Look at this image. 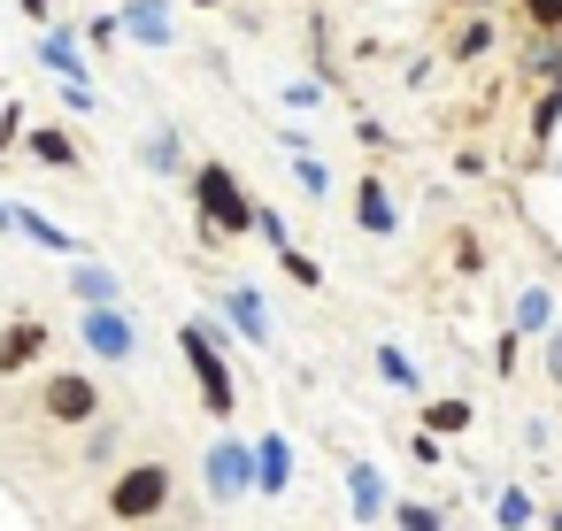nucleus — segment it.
<instances>
[{
  "mask_svg": "<svg viewBox=\"0 0 562 531\" xmlns=\"http://www.w3.org/2000/svg\"><path fill=\"white\" fill-rule=\"evenodd\" d=\"M178 347H186V362H193V385H201L209 416H232L239 385H232V370H224V347L209 339V324H186V331H178Z\"/></svg>",
  "mask_w": 562,
  "mask_h": 531,
  "instance_id": "nucleus-1",
  "label": "nucleus"
},
{
  "mask_svg": "<svg viewBox=\"0 0 562 531\" xmlns=\"http://www.w3.org/2000/svg\"><path fill=\"white\" fill-rule=\"evenodd\" d=\"M170 508V470L162 462H132L116 485H109V516L116 523H147V516H162Z\"/></svg>",
  "mask_w": 562,
  "mask_h": 531,
  "instance_id": "nucleus-2",
  "label": "nucleus"
},
{
  "mask_svg": "<svg viewBox=\"0 0 562 531\" xmlns=\"http://www.w3.org/2000/svg\"><path fill=\"white\" fill-rule=\"evenodd\" d=\"M193 201H201V216H209L224 239L255 224V208H247V193H239V178H232L224 162H201V170H193Z\"/></svg>",
  "mask_w": 562,
  "mask_h": 531,
  "instance_id": "nucleus-3",
  "label": "nucleus"
},
{
  "mask_svg": "<svg viewBox=\"0 0 562 531\" xmlns=\"http://www.w3.org/2000/svg\"><path fill=\"white\" fill-rule=\"evenodd\" d=\"M78 331H86V347H93L101 362H132V354H139V331H132L124 308H78Z\"/></svg>",
  "mask_w": 562,
  "mask_h": 531,
  "instance_id": "nucleus-4",
  "label": "nucleus"
},
{
  "mask_svg": "<svg viewBox=\"0 0 562 531\" xmlns=\"http://www.w3.org/2000/svg\"><path fill=\"white\" fill-rule=\"evenodd\" d=\"M201 477H209L216 500H247V493H255V454H247L239 439H216L209 462H201Z\"/></svg>",
  "mask_w": 562,
  "mask_h": 531,
  "instance_id": "nucleus-5",
  "label": "nucleus"
},
{
  "mask_svg": "<svg viewBox=\"0 0 562 531\" xmlns=\"http://www.w3.org/2000/svg\"><path fill=\"white\" fill-rule=\"evenodd\" d=\"M47 416H55V423H93V416H101V393H93V377H78V370H55V377H47Z\"/></svg>",
  "mask_w": 562,
  "mask_h": 531,
  "instance_id": "nucleus-6",
  "label": "nucleus"
},
{
  "mask_svg": "<svg viewBox=\"0 0 562 531\" xmlns=\"http://www.w3.org/2000/svg\"><path fill=\"white\" fill-rule=\"evenodd\" d=\"M355 224H362L370 239H393V231H401V208H393L385 178H362V185H355Z\"/></svg>",
  "mask_w": 562,
  "mask_h": 531,
  "instance_id": "nucleus-7",
  "label": "nucleus"
},
{
  "mask_svg": "<svg viewBox=\"0 0 562 531\" xmlns=\"http://www.w3.org/2000/svg\"><path fill=\"white\" fill-rule=\"evenodd\" d=\"M247 454H255V493H285V485H293V447H285V431H262Z\"/></svg>",
  "mask_w": 562,
  "mask_h": 531,
  "instance_id": "nucleus-8",
  "label": "nucleus"
},
{
  "mask_svg": "<svg viewBox=\"0 0 562 531\" xmlns=\"http://www.w3.org/2000/svg\"><path fill=\"white\" fill-rule=\"evenodd\" d=\"M9 224H16L32 247H47V255H70V262H78V247H86V239H70V231H63L55 216H40V208H9Z\"/></svg>",
  "mask_w": 562,
  "mask_h": 531,
  "instance_id": "nucleus-9",
  "label": "nucleus"
},
{
  "mask_svg": "<svg viewBox=\"0 0 562 531\" xmlns=\"http://www.w3.org/2000/svg\"><path fill=\"white\" fill-rule=\"evenodd\" d=\"M40 354H47V324H9V331H0V377H16Z\"/></svg>",
  "mask_w": 562,
  "mask_h": 531,
  "instance_id": "nucleus-10",
  "label": "nucleus"
},
{
  "mask_svg": "<svg viewBox=\"0 0 562 531\" xmlns=\"http://www.w3.org/2000/svg\"><path fill=\"white\" fill-rule=\"evenodd\" d=\"M116 32L147 39V47H170V9H162V0H124V16H116Z\"/></svg>",
  "mask_w": 562,
  "mask_h": 531,
  "instance_id": "nucleus-11",
  "label": "nucleus"
},
{
  "mask_svg": "<svg viewBox=\"0 0 562 531\" xmlns=\"http://www.w3.org/2000/svg\"><path fill=\"white\" fill-rule=\"evenodd\" d=\"M70 293H78L86 308H124V285H116V270H101V262H78V270H70Z\"/></svg>",
  "mask_w": 562,
  "mask_h": 531,
  "instance_id": "nucleus-12",
  "label": "nucleus"
},
{
  "mask_svg": "<svg viewBox=\"0 0 562 531\" xmlns=\"http://www.w3.org/2000/svg\"><path fill=\"white\" fill-rule=\"evenodd\" d=\"M347 493H355V516H362V523L385 516V470H378V462H347Z\"/></svg>",
  "mask_w": 562,
  "mask_h": 531,
  "instance_id": "nucleus-13",
  "label": "nucleus"
},
{
  "mask_svg": "<svg viewBox=\"0 0 562 531\" xmlns=\"http://www.w3.org/2000/svg\"><path fill=\"white\" fill-rule=\"evenodd\" d=\"M40 63H47V70H55L63 86H86V63H78V32H63V24H55V32L40 39Z\"/></svg>",
  "mask_w": 562,
  "mask_h": 531,
  "instance_id": "nucleus-14",
  "label": "nucleus"
},
{
  "mask_svg": "<svg viewBox=\"0 0 562 531\" xmlns=\"http://www.w3.org/2000/svg\"><path fill=\"white\" fill-rule=\"evenodd\" d=\"M224 308H232V324H239V331H247L255 347H270V316H262V293H255V285H239V293H232Z\"/></svg>",
  "mask_w": 562,
  "mask_h": 531,
  "instance_id": "nucleus-15",
  "label": "nucleus"
},
{
  "mask_svg": "<svg viewBox=\"0 0 562 531\" xmlns=\"http://www.w3.org/2000/svg\"><path fill=\"white\" fill-rule=\"evenodd\" d=\"M24 147H32L40 162H55V170H70V162H78V147H70V132H47V124H40V132H24Z\"/></svg>",
  "mask_w": 562,
  "mask_h": 531,
  "instance_id": "nucleus-16",
  "label": "nucleus"
},
{
  "mask_svg": "<svg viewBox=\"0 0 562 531\" xmlns=\"http://www.w3.org/2000/svg\"><path fill=\"white\" fill-rule=\"evenodd\" d=\"M378 377H385V385H401V393H416V385H424V370H416L401 347H378Z\"/></svg>",
  "mask_w": 562,
  "mask_h": 531,
  "instance_id": "nucleus-17",
  "label": "nucleus"
},
{
  "mask_svg": "<svg viewBox=\"0 0 562 531\" xmlns=\"http://www.w3.org/2000/svg\"><path fill=\"white\" fill-rule=\"evenodd\" d=\"M547 324H554V293H539V285H531V293L516 301V331H547Z\"/></svg>",
  "mask_w": 562,
  "mask_h": 531,
  "instance_id": "nucleus-18",
  "label": "nucleus"
},
{
  "mask_svg": "<svg viewBox=\"0 0 562 531\" xmlns=\"http://www.w3.org/2000/svg\"><path fill=\"white\" fill-rule=\"evenodd\" d=\"M293 178H301V193H308V201H324V193H331V170H324L316 155H301V162H293Z\"/></svg>",
  "mask_w": 562,
  "mask_h": 531,
  "instance_id": "nucleus-19",
  "label": "nucleus"
},
{
  "mask_svg": "<svg viewBox=\"0 0 562 531\" xmlns=\"http://www.w3.org/2000/svg\"><path fill=\"white\" fill-rule=\"evenodd\" d=\"M424 423H431V431H462V423H470V400H431Z\"/></svg>",
  "mask_w": 562,
  "mask_h": 531,
  "instance_id": "nucleus-20",
  "label": "nucleus"
},
{
  "mask_svg": "<svg viewBox=\"0 0 562 531\" xmlns=\"http://www.w3.org/2000/svg\"><path fill=\"white\" fill-rule=\"evenodd\" d=\"M493 516H501V531H524V523H531V500H524V493H501Z\"/></svg>",
  "mask_w": 562,
  "mask_h": 531,
  "instance_id": "nucleus-21",
  "label": "nucleus"
},
{
  "mask_svg": "<svg viewBox=\"0 0 562 531\" xmlns=\"http://www.w3.org/2000/svg\"><path fill=\"white\" fill-rule=\"evenodd\" d=\"M278 262H285V278H301V285H324V270H316L308 255H293V247H278Z\"/></svg>",
  "mask_w": 562,
  "mask_h": 531,
  "instance_id": "nucleus-22",
  "label": "nucleus"
},
{
  "mask_svg": "<svg viewBox=\"0 0 562 531\" xmlns=\"http://www.w3.org/2000/svg\"><path fill=\"white\" fill-rule=\"evenodd\" d=\"M524 16H531L539 32H562V0H524Z\"/></svg>",
  "mask_w": 562,
  "mask_h": 531,
  "instance_id": "nucleus-23",
  "label": "nucleus"
},
{
  "mask_svg": "<svg viewBox=\"0 0 562 531\" xmlns=\"http://www.w3.org/2000/svg\"><path fill=\"white\" fill-rule=\"evenodd\" d=\"M147 162H155V170H170V162H178V139H170V132H155V139H147Z\"/></svg>",
  "mask_w": 562,
  "mask_h": 531,
  "instance_id": "nucleus-24",
  "label": "nucleus"
},
{
  "mask_svg": "<svg viewBox=\"0 0 562 531\" xmlns=\"http://www.w3.org/2000/svg\"><path fill=\"white\" fill-rule=\"evenodd\" d=\"M554 116H562V93H547V101H539V116H531V132L547 139V132H554Z\"/></svg>",
  "mask_w": 562,
  "mask_h": 531,
  "instance_id": "nucleus-25",
  "label": "nucleus"
},
{
  "mask_svg": "<svg viewBox=\"0 0 562 531\" xmlns=\"http://www.w3.org/2000/svg\"><path fill=\"white\" fill-rule=\"evenodd\" d=\"M393 516H401V531H439V516H431V508H393Z\"/></svg>",
  "mask_w": 562,
  "mask_h": 531,
  "instance_id": "nucleus-26",
  "label": "nucleus"
},
{
  "mask_svg": "<svg viewBox=\"0 0 562 531\" xmlns=\"http://www.w3.org/2000/svg\"><path fill=\"white\" fill-rule=\"evenodd\" d=\"M531 70H539V78H554V93H562V47H547V55H539Z\"/></svg>",
  "mask_w": 562,
  "mask_h": 531,
  "instance_id": "nucleus-27",
  "label": "nucleus"
},
{
  "mask_svg": "<svg viewBox=\"0 0 562 531\" xmlns=\"http://www.w3.org/2000/svg\"><path fill=\"white\" fill-rule=\"evenodd\" d=\"M24 16H32V24H47V16H55V0H24Z\"/></svg>",
  "mask_w": 562,
  "mask_h": 531,
  "instance_id": "nucleus-28",
  "label": "nucleus"
},
{
  "mask_svg": "<svg viewBox=\"0 0 562 531\" xmlns=\"http://www.w3.org/2000/svg\"><path fill=\"white\" fill-rule=\"evenodd\" d=\"M547 377H562V324H554V370H547Z\"/></svg>",
  "mask_w": 562,
  "mask_h": 531,
  "instance_id": "nucleus-29",
  "label": "nucleus"
},
{
  "mask_svg": "<svg viewBox=\"0 0 562 531\" xmlns=\"http://www.w3.org/2000/svg\"><path fill=\"white\" fill-rule=\"evenodd\" d=\"M0 231H16V224H9V201H0Z\"/></svg>",
  "mask_w": 562,
  "mask_h": 531,
  "instance_id": "nucleus-30",
  "label": "nucleus"
},
{
  "mask_svg": "<svg viewBox=\"0 0 562 531\" xmlns=\"http://www.w3.org/2000/svg\"><path fill=\"white\" fill-rule=\"evenodd\" d=\"M554 531H562V508H554Z\"/></svg>",
  "mask_w": 562,
  "mask_h": 531,
  "instance_id": "nucleus-31",
  "label": "nucleus"
},
{
  "mask_svg": "<svg viewBox=\"0 0 562 531\" xmlns=\"http://www.w3.org/2000/svg\"><path fill=\"white\" fill-rule=\"evenodd\" d=\"M201 9H216V0H201Z\"/></svg>",
  "mask_w": 562,
  "mask_h": 531,
  "instance_id": "nucleus-32",
  "label": "nucleus"
}]
</instances>
